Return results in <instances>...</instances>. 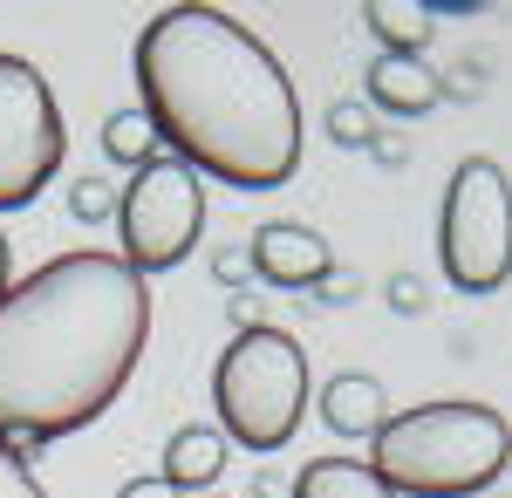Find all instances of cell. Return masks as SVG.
<instances>
[{
    "label": "cell",
    "mask_w": 512,
    "mask_h": 498,
    "mask_svg": "<svg viewBox=\"0 0 512 498\" xmlns=\"http://www.w3.org/2000/svg\"><path fill=\"white\" fill-rule=\"evenodd\" d=\"M151 342V287L117 253H62L0 294V444L41 451L123 396Z\"/></svg>",
    "instance_id": "1"
},
{
    "label": "cell",
    "mask_w": 512,
    "mask_h": 498,
    "mask_svg": "<svg viewBox=\"0 0 512 498\" xmlns=\"http://www.w3.org/2000/svg\"><path fill=\"white\" fill-rule=\"evenodd\" d=\"M137 110L198 178L280 192L301 171V103L280 55L226 7H164L130 48Z\"/></svg>",
    "instance_id": "2"
},
{
    "label": "cell",
    "mask_w": 512,
    "mask_h": 498,
    "mask_svg": "<svg viewBox=\"0 0 512 498\" xmlns=\"http://www.w3.org/2000/svg\"><path fill=\"white\" fill-rule=\"evenodd\" d=\"M512 464V423L485 403L444 396L396 410L369 437V471L396 498H472Z\"/></svg>",
    "instance_id": "3"
},
{
    "label": "cell",
    "mask_w": 512,
    "mask_h": 498,
    "mask_svg": "<svg viewBox=\"0 0 512 498\" xmlns=\"http://www.w3.org/2000/svg\"><path fill=\"white\" fill-rule=\"evenodd\" d=\"M212 410H219L226 444L274 458L308 417V348L274 321L233 335V348L219 355V376H212Z\"/></svg>",
    "instance_id": "4"
},
{
    "label": "cell",
    "mask_w": 512,
    "mask_h": 498,
    "mask_svg": "<svg viewBox=\"0 0 512 498\" xmlns=\"http://www.w3.org/2000/svg\"><path fill=\"white\" fill-rule=\"evenodd\" d=\"M437 260L458 294H499L512 280V178L499 157H465L451 171Z\"/></svg>",
    "instance_id": "5"
},
{
    "label": "cell",
    "mask_w": 512,
    "mask_h": 498,
    "mask_svg": "<svg viewBox=\"0 0 512 498\" xmlns=\"http://www.w3.org/2000/svg\"><path fill=\"white\" fill-rule=\"evenodd\" d=\"M117 232H123V267L137 273H171L192 260L198 232H205V178L178 157H151L144 171H130L117 198Z\"/></svg>",
    "instance_id": "6"
},
{
    "label": "cell",
    "mask_w": 512,
    "mask_h": 498,
    "mask_svg": "<svg viewBox=\"0 0 512 498\" xmlns=\"http://www.w3.org/2000/svg\"><path fill=\"white\" fill-rule=\"evenodd\" d=\"M69 157L62 103L28 55L0 48V212H21L48 192V178Z\"/></svg>",
    "instance_id": "7"
},
{
    "label": "cell",
    "mask_w": 512,
    "mask_h": 498,
    "mask_svg": "<svg viewBox=\"0 0 512 498\" xmlns=\"http://www.w3.org/2000/svg\"><path fill=\"white\" fill-rule=\"evenodd\" d=\"M246 253H253V273H260L267 287H308V294H315L321 280L335 273L328 239H321L315 226H301V219H267V226L246 239Z\"/></svg>",
    "instance_id": "8"
},
{
    "label": "cell",
    "mask_w": 512,
    "mask_h": 498,
    "mask_svg": "<svg viewBox=\"0 0 512 498\" xmlns=\"http://www.w3.org/2000/svg\"><path fill=\"white\" fill-rule=\"evenodd\" d=\"M362 89L383 116H424L444 103V76H437L424 55H376L362 69Z\"/></svg>",
    "instance_id": "9"
},
{
    "label": "cell",
    "mask_w": 512,
    "mask_h": 498,
    "mask_svg": "<svg viewBox=\"0 0 512 498\" xmlns=\"http://www.w3.org/2000/svg\"><path fill=\"white\" fill-rule=\"evenodd\" d=\"M321 423H328L335 437H349V444H369V437L390 423V396H383L376 376L342 369V376H328V383H321Z\"/></svg>",
    "instance_id": "10"
},
{
    "label": "cell",
    "mask_w": 512,
    "mask_h": 498,
    "mask_svg": "<svg viewBox=\"0 0 512 498\" xmlns=\"http://www.w3.org/2000/svg\"><path fill=\"white\" fill-rule=\"evenodd\" d=\"M219 471H226V437H219V423H185V430H171V444H164V485L185 498V492H205V485H219Z\"/></svg>",
    "instance_id": "11"
},
{
    "label": "cell",
    "mask_w": 512,
    "mask_h": 498,
    "mask_svg": "<svg viewBox=\"0 0 512 498\" xmlns=\"http://www.w3.org/2000/svg\"><path fill=\"white\" fill-rule=\"evenodd\" d=\"M362 28L383 41V55H424L431 35H437L424 0H369V7H362Z\"/></svg>",
    "instance_id": "12"
},
{
    "label": "cell",
    "mask_w": 512,
    "mask_h": 498,
    "mask_svg": "<svg viewBox=\"0 0 512 498\" xmlns=\"http://www.w3.org/2000/svg\"><path fill=\"white\" fill-rule=\"evenodd\" d=\"M294 498H396L362 458H315L294 471Z\"/></svg>",
    "instance_id": "13"
},
{
    "label": "cell",
    "mask_w": 512,
    "mask_h": 498,
    "mask_svg": "<svg viewBox=\"0 0 512 498\" xmlns=\"http://www.w3.org/2000/svg\"><path fill=\"white\" fill-rule=\"evenodd\" d=\"M103 157L123 164V171H144L151 157H158V130H151V116L144 110H117L103 123Z\"/></svg>",
    "instance_id": "14"
},
{
    "label": "cell",
    "mask_w": 512,
    "mask_h": 498,
    "mask_svg": "<svg viewBox=\"0 0 512 498\" xmlns=\"http://www.w3.org/2000/svg\"><path fill=\"white\" fill-rule=\"evenodd\" d=\"M117 198H123V185H110V178H76L69 185V219L76 226H103V219H117Z\"/></svg>",
    "instance_id": "15"
},
{
    "label": "cell",
    "mask_w": 512,
    "mask_h": 498,
    "mask_svg": "<svg viewBox=\"0 0 512 498\" xmlns=\"http://www.w3.org/2000/svg\"><path fill=\"white\" fill-rule=\"evenodd\" d=\"M328 137H335L342 151H369V137H376V110H362L355 96L328 103Z\"/></svg>",
    "instance_id": "16"
},
{
    "label": "cell",
    "mask_w": 512,
    "mask_h": 498,
    "mask_svg": "<svg viewBox=\"0 0 512 498\" xmlns=\"http://www.w3.org/2000/svg\"><path fill=\"white\" fill-rule=\"evenodd\" d=\"M0 498H48V492H41V478L28 471V458L7 451V444H0Z\"/></svg>",
    "instance_id": "17"
},
{
    "label": "cell",
    "mask_w": 512,
    "mask_h": 498,
    "mask_svg": "<svg viewBox=\"0 0 512 498\" xmlns=\"http://www.w3.org/2000/svg\"><path fill=\"white\" fill-rule=\"evenodd\" d=\"M212 280L246 294V280H253V253H246V246H219V253H212Z\"/></svg>",
    "instance_id": "18"
},
{
    "label": "cell",
    "mask_w": 512,
    "mask_h": 498,
    "mask_svg": "<svg viewBox=\"0 0 512 498\" xmlns=\"http://www.w3.org/2000/svg\"><path fill=\"white\" fill-rule=\"evenodd\" d=\"M390 307L396 314H424V307H431V287H424L417 273H396L390 280Z\"/></svg>",
    "instance_id": "19"
},
{
    "label": "cell",
    "mask_w": 512,
    "mask_h": 498,
    "mask_svg": "<svg viewBox=\"0 0 512 498\" xmlns=\"http://www.w3.org/2000/svg\"><path fill=\"white\" fill-rule=\"evenodd\" d=\"M355 294H362V280H355V273H342V267H335V273H328V280L315 287V301H321V307H342V301H355ZM301 301H308V294H301Z\"/></svg>",
    "instance_id": "20"
},
{
    "label": "cell",
    "mask_w": 512,
    "mask_h": 498,
    "mask_svg": "<svg viewBox=\"0 0 512 498\" xmlns=\"http://www.w3.org/2000/svg\"><path fill=\"white\" fill-rule=\"evenodd\" d=\"M233 328L246 335V328H260V294L246 287V294H233Z\"/></svg>",
    "instance_id": "21"
},
{
    "label": "cell",
    "mask_w": 512,
    "mask_h": 498,
    "mask_svg": "<svg viewBox=\"0 0 512 498\" xmlns=\"http://www.w3.org/2000/svg\"><path fill=\"white\" fill-rule=\"evenodd\" d=\"M369 157H383V164H403V157H410V144H403V137H390V130H376V137H369Z\"/></svg>",
    "instance_id": "22"
},
{
    "label": "cell",
    "mask_w": 512,
    "mask_h": 498,
    "mask_svg": "<svg viewBox=\"0 0 512 498\" xmlns=\"http://www.w3.org/2000/svg\"><path fill=\"white\" fill-rule=\"evenodd\" d=\"M253 498H294V478H280V471H260V478H253Z\"/></svg>",
    "instance_id": "23"
},
{
    "label": "cell",
    "mask_w": 512,
    "mask_h": 498,
    "mask_svg": "<svg viewBox=\"0 0 512 498\" xmlns=\"http://www.w3.org/2000/svg\"><path fill=\"white\" fill-rule=\"evenodd\" d=\"M117 498H178V492H171L164 478H130V485H123Z\"/></svg>",
    "instance_id": "24"
},
{
    "label": "cell",
    "mask_w": 512,
    "mask_h": 498,
    "mask_svg": "<svg viewBox=\"0 0 512 498\" xmlns=\"http://www.w3.org/2000/svg\"><path fill=\"white\" fill-rule=\"evenodd\" d=\"M478 89H485V82H478V76H458V82H444V96H458V103H472Z\"/></svg>",
    "instance_id": "25"
},
{
    "label": "cell",
    "mask_w": 512,
    "mask_h": 498,
    "mask_svg": "<svg viewBox=\"0 0 512 498\" xmlns=\"http://www.w3.org/2000/svg\"><path fill=\"white\" fill-rule=\"evenodd\" d=\"M14 287V253H7V232H0V294Z\"/></svg>",
    "instance_id": "26"
}]
</instances>
